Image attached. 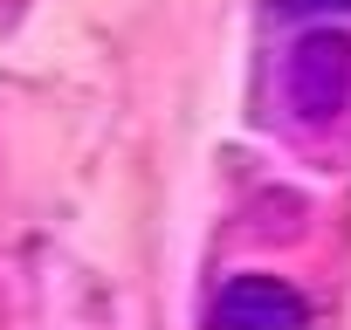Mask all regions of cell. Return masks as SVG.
I'll list each match as a JSON object with an SVG mask.
<instances>
[{"label":"cell","mask_w":351,"mask_h":330,"mask_svg":"<svg viewBox=\"0 0 351 330\" xmlns=\"http://www.w3.org/2000/svg\"><path fill=\"white\" fill-rule=\"evenodd\" d=\"M282 97L303 124H337L351 110V35L310 28L282 62Z\"/></svg>","instance_id":"obj_1"},{"label":"cell","mask_w":351,"mask_h":330,"mask_svg":"<svg viewBox=\"0 0 351 330\" xmlns=\"http://www.w3.org/2000/svg\"><path fill=\"white\" fill-rule=\"evenodd\" d=\"M214 330H303V296L276 275H234L214 303Z\"/></svg>","instance_id":"obj_2"},{"label":"cell","mask_w":351,"mask_h":330,"mask_svg":"<svg viewBox=\"0 0 351 330\" xmlns=\"http://www.w3.org/2000/svg\"><path fill=\"white\" fill-rule=\"evenodd\" d=\"M282 8H351V0H282Z\"/></svg>","instance_id":"obj_3"}]
</instances>
